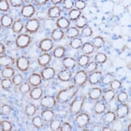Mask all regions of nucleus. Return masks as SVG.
I'll use <instances>...</instances> for the list:
<instances>
[{"label":"nucleus","mask_w":131,"mask_h":131,"mask_svg":"<svg viewBox=\"0 0 131 131\" xmlns=\"http://www.w3.org/2000/svg\"><path fill=\"white\" fill-rule=\"evenodd\" d=\"M82 45H83L82 40V39L78 38V37L71 39V41H70V43H69L70 47H71V48L74 49V50L81 49L82 46Z\"/></svg>","instance_id":"2f4dec72"},{"label":"nucleus","mask_w":131,"mask_h":131,"mask_svg":"<svg viewBox=\"0 0 131 131\" xmlns=\"http://www.w3.org/2000/svg\"><path fill=\"white\" fill-rule=\"evenodd\" d=\"M102 98H103V101L104 102H108V101L112 100L113 98H114L115 97V93L114 90L112 89H108V90H106L105 92L103 93V94H102Z\"/></svg>","instance_id":"72a5a7b5"},{"label":"nucleus","mask_w":131,"mask_h":131,"mask_svg":"<svg viewBox=\"0 0 131 131\" xmlns=\"http://www.w3.org/2000/svg\"><path fill=\"white\" fill-rule=\"evenodd\" d=\"M114 113H115L116 117H117L118 118H119V119H122V118H126L127 115L129 114V108L125 103H120L119 105H118L117 108L115 109Z\"/></svg>","instance_id":"6e6552de"},{"label":"nucleus","mask_w":131,"mask_h":131,"mask_svg":"<svg viewBox=\"0 0 131 131\" xmlns=\"http://www.w3.org/2000/svg\"><path fill=\"white\" fill-rule=\"evenodd\" d=\"M43 95V89L40 87H35L29 92V97L33 100H39L42 97Z\"/></svg>","instance_id":"a878e982"},{"label":"nucleus","mask_w":131,"mask_h":131,"mask_svg":"<svg viewBox=\"0 0 131 131\" xmlns=\"http://www.w3.org/2000/svg\"><path fill=\"white\" fill-rule=\"evenodd\" d=\"M62 65L66 69L68 70H72L76 67L77 61L74 58L72 57H65L62 60Z\"/></svg>","instance_id":"393cba45"},{"label":"nucleus","mask_w":131,"mask_h":131,"mask_svg":"<svg viewBox=\"0 0 131 131\" xmlns=\"http://www.w3.org/2000/svg\"><path fill=\"white\" fill-rule=\"evenodd\" d=\"M91 44L93 45L94 49H100L104 46V40L101 36H97L92 40Z\"/></svg>","instance_id":"473e14b6"},{"label":"nucleus","mask_w":131,"mask_h":131,"mask_svg":"<svg viewBox=\"0 0 131 131\" xmlns=\"http://www.w3.org/2000/svg\"><path fill=\"white\" fill-rule=\"evenodd\" d=\"M103 72L101 71H96L93 73H90V75L88 77V82L91 85H96L98 82L101 81L102 78Z\"/></svg>","instance_id":"2eb2a0df"},{"label":"nucleus","mask_w":131,"mask_h":131,"mask_svg":"<svg viewBox=\"0 0 131 131\" xmlns=\"http://www.w3.org/2000/svg\"><path fill=\"white\" fill-rule=\"evenodd\" d=\"M28 82L31 87H39L41 82H42V77L40 76V74L38 73H32L31 75H29L28 78Z\"/></svg>","instance_id":"f8f14e48"},{"label":"nucleus","mask_w":131,"mask_h":131,"mask_svg":"<svg viewBox=\"0 0 131 131\" xmlns=\"http://www.w3.org/2000/svg\"><path fill=\"white\" fill-rule=\"evenodd\" d=\"M81 33H82V35H83V36L89 37L93 35V29H92L91 27H89V26H86V27H84L82 29Z\"/></svg>","instance_id":"4d7b16f0"},{"label":"nucleus","mask_w":131,"mask_h":131,"mask_svg":"<svg viewBox=\"0 0 131 131\" xmlns=\"http://www.w3.org/2000/svg\"><path fill=\"white\" fill-rule=\"evenodd\" d=\"M89 61H90V57L89 56L87 55H82L80 56L78 59H77V64L79 65V67H85L89 63Z\"/></svg>","instance_id":"4c0bfd02"},{"label":"nucleus","mask_w":131,"mask_h":131,"mask_svg":"<svg viewBox=\"0 0 131 131\" xmlns=\"http://www.w3.org/2000/svg\"><path fill=\"white\" fill-rule=\"evenodd\" d=\"M88 24V19L85 16H80L75 21V27L77 29H83Z\"/></svg>","instance_id":"c9c22d12"},{"label":"nucleus","mask_w":131,"mask_h":131,"mask_svg":"<svg viewBox=\"0 0 131 131\" xmlns=\"http://www.w3.org/2000/svg\"><path fill=\"white\" fill-rule=\"evenodd\" d=\"M31 42V38L27 34H19L15 40L16 46L19 49L26 48Z\"/></svg>","instance_id":"39448f33"},{"label":"nucleus","mask_w":131,"mask_h":131,"mask_svg":"<svg viewBox=\"0 0 131 131\" xmlns=\"http://www.w3.org/2000/svg\"><path fill=\"white\" fill-rule=\"evenodd\" d=\"M81 14H82V12L80 10L77 9V8H72V9H71L69 11L68 15H69L71 20H72V21H76V20L81 16Z\"/></svg>","instance_id":"37998d69"},{"label":"nucleus","mask_w":131,"mask_h":131,"mask_svg":"<svg viewBox=\"0 0 131 131\" xmlns=\"http://www.w3.org/2000/svg\"><path fill=\"white\" fill-rule=\"evenodd\" d=\"M128 98H129V95H128V93H126L125 91H122L117 95V101L119 103H126Z\"/></svg>","instance_id":"09e8293b"},{"label":"nucleus","mask_w":131,"mask_h":131,"mask_svg":"<svg viewBox=\"0 0 131 131\" xmlns=\"http://www.w3.org/2000/svg\"><path fill=\"white\" fill-rule=\"evenodd\" d=\"M111 129L114 131H121L124 129V124L121 121V119H115L111 124Z\"/></svg>","instance_id":"58836bf2"},{"label":"nucleus","mask_w":131,"mask_h":131,"mask_svg":"<svg viewBox=\"0 0 131 131\" xmlns=\"http://www.w3.org/2000/svg\"><path fill=\"white\" fill-rule=\"evenodd\" d=\"M88 78V72L85 70L78 71L73 77V83L77 88L82 87V85H84L87 82Z\"/></svg>","instance_id":"20e7f679"},{"label":"nucleus","mask_w":131,"mask_h":131,"mask_svg":"<svg viewBox=\"0 0 131 131\" xmlns=\"http://www.w3.org/2000/svg\"><path fill=\"white\" fill-rule=\"evenodd\" d=\"M12 108L8 104H3L1 107V114L3 115H8L11 113Z\"/></svg>","instance_id":"6e6d98bb"},{"label":"nucleus","mask_w":131,"mask_h":131,"mask_svg":"<svg viewBox=\"0 0 131 131\" xmlns=\"http://www.w3.org/2000/svg\"><path fill=\"white\" fill-rule=\"evenodd\" d=\"M130 126H131V125H130V124H129V126H128V129H128V130H129V131H130V129H131V127H130Z\"/></svg>","instance_id":"774afa93"},{"label":"nucleus","mask_w":131,"mask_h":131,"mask_svg":"<svg viewBox=\"0 0 131 131\" xmlns=\"http://www.w3.org/2000/svg\"><path fill=\"white\" fill-rule=\"evenodd\" d=\"M66 37L68 39L77 38L79 35V29L76 27H70L67 29V30L65 33Z\"/></svg>","instance_id":"c756f323"},{"label":"nucleus","mask_w":131,"mask_h":131,"mask_svg":"<svg viewBox=\"0 0 131 131\" xmlns=\"http://www.w3.org/2000/svg\"><path fill=\"white\" fill-rule=\"evenodd\" d=\"M116 118H117V117H116L114 111L108 110V111L107 113H105V114L103 115V122L106 126H108V125H110V124H111L116 119Z\"/></svg>","instance_id":"dca6fc26"},{"label":"nucleus","mask_w":131,"mask_h":131,"mask_svg":"<svg viewBox=\"0 0 131 131\" xmlns=\"http://www.w3.org/2000/svg\"><path fill=\"white\" fill-rule=\"evenodd\" d=\"M77 91H78V88L77 86L73 85L71 86L67 89H63V90L60 91L56 96V102L59 103H66L71 99L77 93Z\"/></svg>","instance_id":"f257e3e1"},{"label":"nucleus","mask_w":131,"mask_h":131,"mask_svg":"<svg viewBox=\"0 0 131 131\" xmlns=\"http://www.w3.org/2000/svg\"><path fill=\"white\" fill-rule=\"evenodd\" d=\"M74 122L79 129H83L88 125L89 122H90V117L87 113H81V114L76 115Z\"/></svg>","instance_id":"7ed1b4c3"},{"label":"nucleus","mask_w":131,"mask_h":131,"mask_svg":"<svg viewBox=\"0 0 131 131\" xmlns=\"http://www.w3.org/2000/svg\"><path fill=\"white\" fill-rule=\"evenodd\" d=\"M50 2H51V4H54L55 6H56L57 4H61V3L62 1H61V0H51Z\"/></svg>","instance_id":"69168bd1"},{"label":"nucleus","mask_w":131,"mask_h":131,"mask_svg":"<svg viewBox=\"0 0 131 131\" xmlns=\"http://www.w3.org/2000/svg\"><path fill=\"white\" fill-rule=\"evenodd\" d=\"M9 1H7V0H2L0 2V10L3 12H6L9 9Z\"/></svg>","instance_id":"5fc2aeb1"},{"label":"nucleus","mask_w":131,"mask_h":131,"mask_svg":"<svg viewBox=\"0 0 131 131\" xmlns=\"http://www.w3.org/2000/svg\"><path fill=\"white\" fill-rule=\"evenodd\" d=\"M14 63H15V61H14V59L10 56L1 55V56H0V66H1V67L3 68L12 67Z\"/></svg>","instance_id":"ddd939ff"},{"label":"nucleus","mask_w":131,"mask_h":131,"mask_svg":"<svg viewBox=\"0 0 131 131\" xmlns=\"http://www.w3.org/2000/svg\"><path fill=\"white\" fill-rule=\"evenodd\" d=\"M40 106L42 107L43 108L50 109V108H53L56 107V100L54 97L47 95V96H45L40 98Z\"/></svg>","instance_id":"0eeeda50"},{"label":"nucleus","mask_w":131,"mask_h":131,"mask_svg":"<svg viewBox=\"0 0 131 131\" xmlns=\"http://www.w3.org/2000/svg\"><path fill=\"white\" fill-rule=\"evenodd\" d=\"M24 3L25 1H23V0H10L9 1V4L12 7H21V6L24 5Z\"/></svg>","instance_id":"052dcab7"},{"label":"nucleus","mask_w":131,"mask_h":131,"mask_svg":"<svg viewBox=\"0 0 131 131\" xmlns=\"http://www.w3.org/2000/svg\"><path fill=\"white\" fill-rule=\"evenodd\" d=\"M32 124L34 125L35 128L40 129L44 126V120L43 118H41V116H35L34 118H32Z\"/></svg>","instance_id":"f704fd0d"},{"label":"nucleus","mask_w":131,"mask_h":131,"mask_svg":"<svg viewBox=\"0 0 131 131\" xmlns=\"http://www.w3.org/2000/svg\"><path fill=\"white\" fill-rule=\"evenodd\" d=\"M14 19L9 14H4L1 17V25L4 28H9L14 25Z\"/></svg>","instance_id":"5701e85b"},{"label":"nucleus","mask_w":131,"mask_h":131,"mask_svg":"<svg viewBox=\"0 0 131 131\" xmlns=\"http://www.w3.org/2000/svg\"><path fill=\"white\" fill-rule=\"evenodd\" d=\"M19 90L20 92V93L22 94H26L29 93L31 91V86L29 85V82H23L22 84L19 85Z\"/></svg>","instance_id":"a18cd8bd"},{"label":"nucleus","mask_w":131,"mask_h":131,"mask_svg":"<svg viewBox=\"0 0 131 131\" xmlns=\"http://www.w3.org/2000/svg\"><path fill=\"white\" fill-rule=\"evenodd\" d=\"M56 26L58 29H67L68 28H70V21L66 17H60L56 20Z\"/></svg>","instance_id":"aec40b11"},{"label":"nucleus","mask_w":131,"mask_h":131,"mask_svg":"<svg viewBox=\"0 0 131 131\" xmlns=\"http://www.w3.org/2000/svg\"><path fill=\"white\" fill-rule=\"evenodd\" d=\"M75 7L78 10H82L84 9L85 7H86V3L84 1H82V0H77V1L75 2Z\"/></svg>","instance_id":"bf43d9fd"},{"label":"nucleus","mask_w":131,"mask_h":131,"mask_svg":"<svg viewBox=\"0 0 131 131\" xmlns=\"http://www.w3.org/2000/svg\"><path fill=\"white\" fill-rule=\"evenodd\" d=\"M13 80V82L15 86H19L20 84H22L23 82H24V77L21 74L19 73H16L15 75L14 76V77L12 78Z\"/></svg>","instance_id":"3c124183"},{"label":"nucleus","mask_w":131,"mask_h":131,"mask_svg":"<svg viewBox=\"0 0 131 131\" xmlns=\"http://www.w3.org/2000/svg\"><path fill=\"white\" fill-rule=\"evenodd\" d=\"M71 77H72V72L68 70V69H64L61 70L58 74V79L61 82H68L70 81Z\"/></svg>","instance_id":"b1692460"},{"label":"nucleus","mask_w":131,"mask_h":131,"mask_svg":"<svg viewBox=\"0 0 131 131\" xmlns=\"http://www.w3.org/2000/svg\"><path fill=\"white\" fill-rule=\"evenodd\" d=\"M60 130L61 131H71V130H72V127H71V125L69 123L65 122V123L61 124Z\"/></svg>","instance_id":"680f3d73"},{"label":"nucleus","mask_w":131,"mask_h":131,"mask_svg":"<svg viewBox=\"0 0 131 131\" xmlns=\"http://www.w3.org/2000/svg\"><path fill=\"white\" fill-rule=\"evenodd\" d=\"M5 51H6V46L3 43H1L0 44V54L3 55L4 53H5Z\"/></svg>","instance_id":"e2e57ef3"},{"label":"nucleus","mask_w":131,"mask_h":131,"mask_svg":"<svg viewBox=\"0 0 131 131\" xmlns=\"http://www.w3.org/2000/svg\"><path fill=\"white\" fill-rule=\"evenodd\" d=\"M40 116L45 122H48V123L50 122V121H52L54 119L55 113L54 111H52V110H50V109H45L41 112Z\"/></svg>","instance_id":"cd10ccee"},{"label":"nucleus","mask_w":131,"mask_h":131,"mask_svg":"<svg viewBox=\"0 0 131 131\" xmlns=\"http://www.w3.org/2000/svg\"><path fill=\"white\" fill-rule=\"evenodd\" d=\"M82 53L83 55H87L89 56L91 55L92 53H93L94 51V47L93 46V45L89 42H86V43H83L82 46Z\"/></svg>","instance_id":"c85d7f7f"},{"label":"nucleus","mask_w":131,"mask_h":131,"mask_svg":"<svg viewBox=\"0 0 131 131\" xmlns=\"http://www.w3.org/2000/svg\"><path fill=\"white\" fill-rule=\"evenodd\" d=\"M61 126V122L60 119H53L52 121H50V129L54 131L60 130Z\"/></svg>","instance_id":"8fccbe9b"},{"label":"nucleus","mask_w":131,"mask_h":131,"mask_svg":"<svg viewBox=\"0 0 131 131\" xmlns=\"http://www.w3.org/2000/svg\"><path fill=\"white\" fill-rule=\"evenodd\" d=\"M14 82H13V80H11L9 78H4L2 79L1 81V86H2V88L4 89V90H9L14 86Z\"/></svg>","instance_id":"ea45409f"},{"label":"nucleus","mask_w":131,"mask_h":131,"mask_svg":"<svg viewBox=\"0 0 131 131\" xmlns=\"http://www.w3.org/2000/svg\"><path fill=\"white\" fill-rule=\"evenodd\" d=\"M24 22L22 21V19H17L14 22V25L12 26V30L14 33H16V34H19L20 32L22 31V29L24 28Z\"/></svg>","instance_id":"7c9ffc66"},{"label":"nucleus","mask_w":131,"mask_h":131,"mask_svg":"<svg viewBox=\"0 0 131 131\" xmlns=\"http://www.w3.org/2000/svg\"><path fill=\"white\" fill-rule=\"evenodd\" d=\"M50 61H51V56L48 53H43L42 55H40L38 58V64L40 66V67H46L47 65H48Z\"/></svg>","instance_id":"4be33fe9"},{"label":"nucleus","mask_w":131,"mask_h":131,"mask_svg":"<svg viewBox=\"0 0 131 131\" xmlns=\"http://www.w3.org/2000/svg\"><path fill=\"white\" fill-rule=\"evenodd\" d=\"M12 124L8 120H2L0 123V129L1 131H10L12 130Z\"/></svg>","instance_id":"de8ad7c7"},{"label":"nucleus","mask_w":131,"mask_h":131,"mask_svg":"<svg viewBox=\"0 0 131 131\" xmlns=\"http://www.w3.org/2000/svg\"><path fill=\"white\" fill-rule=\"evenodd\" d=\"M25 30L30 33V34H35L38 31V29L40 27V21L38 19H29L27 22L25 23Z\"/></svg>","instance_id":"423d86ee"},{"label":"nucleus","mask_w":131,"mask_h":131,"mask_svg":"<svg viewBox=\"0 0 131 131\" xmlns=\"http://www.w3.org/2000/svg\"><path fill=\"white\" fill-rule=\"evenodd\" d=\"M15 74V71L12 67H4L1 71V76L3 78H13Z\"/></svg>","instance_id":"bb28decb"},{"label":"nucleus","mask_w":131,"mask_h":131,"mask_svg":"<svg viewBox=\"0 0 131 131\" xmlns=\"http://www.w3.org/2000/svg\"><path fill=\"white\" fill-rule=\"evenodd\" d=\"M35 13V8L32 4H25L22 7L21 14L25 18H31Z\"/></svg>","instance_id":"4468645a"},{"label":"nucleus","mask_w":131,"mask_h":131,"mask_svg":"<svg viewBox=\"0 0 131 131\" xmlns=\"http://www.w3.org/2000/svg\"><path fill=\"white\" fill-rule=\"evenodd\" d=\"M102 130L103 131H112V129L111 128H109L108 126H105V127L102 128Z\"/></svg>","instance_id":"338daca9"},{"label":"nucleus","mask_w":131,"mask_h":131,"mask_svg":"<svg viewBox=\"0 0 131 131\" xmlns=\"http://www.w3.org/2000/svg\"><path fill=\"white\" fill-rule=\"evenodd\" d=\"M74 6H75V2L72 1V0H65V1H63V7L65 9L71 10L72 9Z\"/></svg>","instance_id":"864d4df0"},{"label":"nucleus","mask_w":131,"mask_h":131,"mask_svg":"<svg viewBox=\"0 0 131 131\" xmlns=\"http://www.w3.org/2000/svg\"><path fill=\"white\" fill-rule=\"evenodd\" d=\"M35 3H36L38 6H43L46 4L47 1L46 0H39V1H35Z\"/></svg>","instance_id":"0e129e2a"},{"label":"nucleus","mask_w":131,"mask_h":131,"mask_svg":"<svg viewBox=\"0 0 131 131\" xmlns=\"http://www.w3.org/2000/svg\"><path fill=\"white\" fill-rule=\"evenodd\" d=\"M53 46H54V41L50 38H46V39L41 40L38 46V47L40 48L41 51H43L45 53L48 52L50 50H52Z\"/></svg>","instance_id":"1a4fd4ad"},{"label":"nucleus","mask_w":131,"mask_h":131,"mask_svg":"<svg viewBox=\"0 0 131 131\" xmlns=\"http://www.w3.org/2000/svg\"><path fill=\"white\" fill-rule=\"evenodd\" d=\"M61 14V8L59 6H52L47 11V16L50 19H56L60 18Z\"/></svg>","instance_id":"a211bd4d"},{"label":"nucleus","mask_w":131,"mask_h":131,"mask_svg":"<svg viewBox=\"0 0 131 131\" xmlns=\"http://www.w3.org/2000/svg\"><path fill=\"white\" fill-rule=\"evenodd\" d=\"M108 110H111V111H115V109L117 108L118 107V101L117 99H114V98H113L112 100L108 101Z\"/></svg>","instance_id":"13d9d810"},{"label":"nucleus","mask_w":131,"mask_h":131,"mask_svg":"<svg viewBox=\"0 0 131 131\" xmlns=\"http://www.w3.org/2000/svg\"><path fill=\"white\" fill-rule=\"evenodd\" d=\"M102 93L103 91L100 88H93L88 92V97L93 101L99 100L102 96Z\"/></svg>","instance_id":"f3484780"},{"label":"nucleus","mask_w":131,"mask_h":131,"mask_svg":"<svg viewBox=\"0 0 131 131\" xmlns=\"http://www.w3.org/2000/svg\"><path fill=\"white\" fill-rule=\"evenodd\" d=\"M16 67L20 71H26L29 68V61L26 56H21L16 59Z\"/></svg>","instance_id":"9d476101"},{"label":"nucleus","mask_w":131,"mask_h":131,"mask_svg":"<svg viewBox=\"0 0 131 131\" xmlns=\"http://www.w3.org/2000/svg\"><path fill=\"white\" fill-rule=\"evenodd\" d=\"M83 103H84V96L83 95L74 98L73 101L70 104V114L71 115H77L80 114V112H81L82 108Z\"/></svg>","instance_id":"f03ea898"},{"label":"nucleus","mask_w":131,"mask_h":131,"mask_svg":"<svg viewBox=\"0 0 131 131\" xmlns=\"http://www.w3.org/2000/svg\"><path fill=\"white\" fill-rule=\"evenodd\" d=\"M66 49L63 46H57L53 50V56L56 58H62L65 56Z\"/></svg>","instance_id":"e433bc0d"},{"label":"nucleus","mask_w":131,"mask_h":131,"mask_svg":"<svg viewBox=\"0 0 131 131\" xmlns=\"http://www.w3.org/2000/svg\"><path fill=\"white\" fill-rule=\"evenodd\" d=\"M114 80V76L111 73H107L104 76H102L101 82L104 85H109Z\"/></svg>","instance_id":"a19ab883"},{"label":"nucleus","mask_w":131,"mask_h":131,"mask_svg":"<svg viewBox=\"0 0 131 131\" xmlns=\"http://www.w3.org/2000/svg\"><path fill=\"white\" fill-rule=\"evenodd\" d=\"M40 76L42 77V79L44 80H50L54 78V77L56 76V71L51 67H46L41 70Z\"/></svg>","instance_id":"9b49d317"},{"label":"nucleus","mask_w":131,"mask_h":131,"mask_svg":"<svg viewBox=\"0 0 131 131\" xmlns=\"http://www.w3.org/2000/svg\"><path fill=\"white\" fill-rule=\"evenodd\" d=\"M109 85H110V89H112V90H114V91H117V90H119L121 88L122 82L119 80L114 79Z\"/></svg>","instance_id":"603ef678"},{"label":"nucleus","mask_w":131,"mask_h":131,"mask_svg":"<svg viewBox=\"0 0 131 131\" xmlns=\"http://www.w3.org/2000/svg\"><path fill=\"white\" fill-rule=\"evenodd\" d=\"M25 114L29 117H33V116L36 114V107L34 104H28L25 107Z\"/></svg>","instance_id":"49530a36"},{"label":"nucleus","mask_w":131,"mask_h":131,"mask_svg":"<svg viewBox=\"0 0 131 131\" xmlns=\"http://www.w3.org/2000/svg\"><path fill=\"white\" fill-rule=\"evenodd\" d=\"M107 57L106 54H104L103 52H99V53H97L96 55L94 56V60H95V62H97V64H103L104 62H106Z\"/></svg>","instance_id":"79ce46f5"},{"label":"nucleus","mask_w":131,"mask_h":131,"mask_svg":"<svg viewBox=\"0 0 131 131\" xmlns=\"http://www.w3.org/2000/svg\"><path fill=\"white\" fill-rule=\"evenodd\" d=\"M93 110L96 114H103L106 110L105 102L103 100H97L94 104Z\"/></svg>","instance_id":"6ab92c4d"},{"label":"nucleus","mask_w":131,"mask_h":131,"mask_svg":"<svg viewBox=\"0 0 131 131\" xmlns=\"http://www.w3.org/2000/svg\"><path fill=\"white\" fill-rule=\"evenodd\" d=\"M97 63L95 61H91L85 67V71L88 73H93L94 71H96L97 70Z\"/></svg>","instance_id":"c03bdc74"},{"label":"nucleus","mask_w":131,"mask_h":131,"mask_svg":"<svg viewBox=\"0 0 131 131\" xmlns=\"http://www.w3.org/2000/svg\"><path fill=\"white\" fill-rule=\"evenodd\" d=\"M65 36V32L63 31V29H54L50 34V39L53 41H59L63 39V37Z\"/></svg>","instance_id":"412c9836"}]
</instances>
